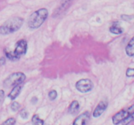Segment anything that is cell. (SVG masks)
<instances>
[{
    "label": "cell",
    "mask_w": 134,
    "mask_h": 125,
    "mask_svg": "<svg viewBox=\"0 0 134 125\" xmlns=\"http://www.w3.org/2000/svg\"><path fill=\"white\" fill-rule=\"evenodd\" d=\"M24 20L21 17H13L4 22L0 26V34L9 35L18 31L23 24Z\"/></svg>",
    "instance_id": "cell-1"
},
{
    "label": "cell",
    "mask_w": 134,
    "mask_h": 125,
    "mask_svg": "<svg viewBox=\"0 0 134 125\" xmlns=\"http://www.w3.org/2000/svg\"><path fill=\"white\" fill-rule=\"evenodd\" d=\"M48 16V12L47 9L43 8L36 10L33 12L29 18L27 22L28 27L32 29L39 28L47 20Z\"/></svg>",
    "instance_id": "cell-2"
},
{
    "label": "cell",
    "mask_w": 134,
    "mask_h": 125,
    "mask_svg": "<svg viewBox=\"0 0 134 125\" xmlns=\"http://www.w3.org/2000/svg\"><path fill=\"white\" fill-rule=\"evenodd\" d=\"M27 48V42L25 40H20L17 42L15 49L13 52H5V55L11 61H16L20 57L26 53Z\"/></svg>",
    "instance_id": "cell-3"
},
{
    "label": "cell",
    "mask_w": 134,
    "mask_h": 125,
    "mask_svg": "<svg viewBox=\"0 0 134 125\" xmlns=\"http://www.w3.org/2000/svg\"><path fill=\"white\" fill-rule=\"evenodd\" d=\"M26 79V75L22 72H14L9 75L3 82L5 88H10L20 85Z\"/></svg>",
    "instance_id": "cell-4"
},
{
    "label": "cell",
    "mask_w": 134,
    "mask_h": 125,
    "mask_svg": "<svg viewBox=\"0 0 134 125\" xmlns=\"http://www.w3.org/2000/svg\"><path fill=\"white\" fill-rule=\"evenodd\" d=\"M133 113V105H132L130 108L128 109H122L120 111L115 115L113 117V122L114 124H119L122 122L125 118H126L130 114Z\"/></svg>",
    "instance_id": "cell-5"
},
{
    "label": "cell",
    "mask_w": 134,
    "mask_h": 125,
    "mask_svg": "<svg viewBox=\"0 0 134 125\" xmlns=\"http://www.w3.org/2000/svg\"><path fill=\"white\" fill-rule=\"evenodd\" d=\"M92 82L89 79H82L76 83L75 87L81 92H88L93 89Z\"/></svg>",
    "instance_id": "cell-6"
},
{
    "label": "cell",
    "mask_w": 134,
    "mask_h": 125,
    "mask_svg": "<svg viewBox=\"0 0 134 125\" xmlns=\"http://www.w3.org/2000/svg\"><path fill=\"white\" fill-rule=\"evenodd\" d=\"M89 119H90V113L89 112L86 111L80 115L75 119L73 125H86Z\"/></svg>",
    "instance_id": "cell-7"
},
{
    "label": "cell",
    "mask_w": 134,
    "mask_h": 125,
    "mask_svg": "<svg viewBox=\"0 0 134 125\" xmlns=\"http://www.w3.org/2000/svg\"><path fill=\"white\" fill-rule=\"evenodd\" d=\"M107 105H108V103L106 101H101L98 104L96 109H94V112H93V117H98L100 115H102V113L105 111L107 109Z\"/></svg>",
    "instance_id": "cell-8"
},
{
    "label": "cell",
    "mask_w": 134,
    "mask_h": 125,
    "mask_svg": "<svg viewBox=\"0 0 134 125\" xmlns=\"http://www.w3.org/2000/svg\"><path fill=\"white\" fill-rule=\"evenodd\" d=\"M21 89H22V87H21L20 84L14 86V87H13V89L10 91L9 95H8V97L10 98V100H14V99L19 95L20 92L21 91Z\"/></svg>",
    "instance_id": "cell-9"
},
{
    "label": "cell",
    "mask_w": 134,
    "mask_h": 125,
    "mask_svg": "<svg viewBox=\"0 0 134 125\" xmlns=\"http://www.w3.org/2000/svg\"><path fill=\"white\" fill-rule=\"evenodd\" d=\"M109 30L112 33L116 35H120L124 32V29L120 26L119 22H114L113 24L110 27Z\"/></svg>",
    "instance_id": "cell-10"
},
{
    "label": "cell",
    "mask_w": 134,
    "mask_h": 125,
    "mask_svg": "<svg viewBox=\"0 0 134 125\" xmlns=\"http://www.w3.org/2000/svg\"><path fill=\"white\" fill-rule=\"evenodd\" d=\"M79 108L80 105L79 102L77 101V100H74L69 105V108H68L69 113L72 115L76 114L79 111Z\"/></svg>",
    "instance_id": "cell-11"
},
{
    "label": "cell",
    "mask_w": 134,
    "mask_h": 125,
    "mask_svg": "<svg viewBox=\"0 0 134 125\" xmlns=\"http://www.w3.org/2000/svg\"><path fill=\"white\" fill-rule=\"evenodd\" d=\"M133 46H134V39L132 38L128 44L127 46L126 47V54L130 57H133L134 55V49H133Z\"/></svg>",
    "instance_id": "cell-12"
},
{
    "label": "cell",
    "mask_w": 134,
    "mask_h": 125,
    "mask_svg": "<svg viewBox=\"0 0 134 125\" xmlns=\"http://www.w3.org/2000/svg\"><path fill=\"white\" fill-rule=\"evenodd\" d=\"M72 0H63L62 2V4L60 5V7H59L58 10H57V14H59L60 13L62 12L63 11L65 10V9H67L66 7L68 6L70 3V2Z\"/></svg>",
    "instance_id": "cell-13"
},
{
    "label": "cell",
    "mask_w": 134,
    "mask_h": 125,
    "mask_svg": "<svg viewBox=\"0 0 134 125\" xmlns=\"http://www.w3.org/2000/svg\"><path fill=\"white\" fill-rule=\"evenodd\" d=\"M31 122H32L33 125H43L44 121L41 119L37 115H35L33 116L31 118Z\"/></svg>",
    "instance_id": "cell-14"
},
{
    "label": "cell",
    "mask_w": 134,
    "mask_h": 125,
    "mask_svg": "<svg viewBox=\"0 0 134 125\" xmlns=\"http://www.w3.org/2000/svg\"><path fill=\"white\" fill-rule=\"evenodd\" d=\"M133 120V113L130 114L129 115H128L126 118H124L121 122L122 124V125H128Z\"/></svg>",
    "instance_id": "cell-15"
},
{
    "label": "cell",
    "mask_w": 134,
    "mask_h": 125,
    "mask_svg": "<svg viewBox=\"0 0 134 125\" xmlns=\"http://www.w3.org/2000/svg\"><path fill=\"white\" fill-rule=\"evenodd\" d=\"M16 123V119L14 118H9L3 122L1 125H14Z\"/></svg>",
    "instance_id": "cell-16"
},
{
    "label": "cell",
    "mask_w": 134,
    "mask_h": 125,
    "mask_svg": "<svg viewBox=\"0 0 134 125\" xmlns=\"http://www.w3.org/2000/svg\"><path fill=\"white\" fill-rule=\"evenodd\" d=\"M57 92L55 90H52L48 92V98L51 100H54L57 98Z\"/></svg>",
    "instance_id": "cell-17"
},
{
    "label": "cell",
    "mask_w": 134,
    "mask_h": 125,
    "mask_svg": "<svg viewBox=\"0 0 134 125\" xmlns=\"http://www.w3.org/2000/svg\"><path fill=\"white\" fill-rule=\"evenodd\" d=\"M20 107V105L19 103H18L17 102H14L13 103H12L11 105H10V108H11L12 110L14 111H18V109H19Z\"/></svg>",
    "instance_id": "cell-18"
},
{
    "label": "cell",
    "mask_w": 134,
    "mask_h": 125,
    "mask_svg": "<svg viewBox=\"0 0 134 125\" xmlns=\"http://www.w3.org/2000/svg\"><path fill=\"white\" fill-rule=\"evenodd\" d=\"M126 76L128 77H133L134 76V69L129 68L126 70Z\"/></svg>",
    "instance_id": "cell-19"
},
{
    "label": "cell",
    "mask_w": 134,
    "mask_h": 125,
    "mask_svg": "<svg viewBox=\"0 0 134 125\" xmlns=\"http://www.w3.org/2000/svg\"><path fill=\"white\" fill-rule=\"evenodd\" d=\"M20 116L22 118H24V119H26V118H27V117H28V113H27V111H26L25 109L21 110L20 111Z\"/></svg>",
    "instance_id": "cell-20"
},
{
    "label": "cell",
    "mask_w": 134,
    "mask_h": 125,
    "mask_svg": "<svg viewBox=\"0 0 134 125\" xmlns=\"http://www.w3.org/2000/svg\"><path fill=\"white\" fill-rule=\"evenodd\" d=\"M4 96H5V92L3 90H0V104L3 102L4 98Z\"/></svg>",
    "instance_id": "cell-21"
},
{
    "label": "cell",
    "mask_w": 134,
    "mask_h": 125,
    "mask_svg": "<svg viewBox=\"0 0 134 125\" xmlns=\"http://www.w3.org/2000/svg\"><path fill=\"white\" fill-rule=\"evenodd\" d=\"M122 18L123 20H124L128 21V20H130L132 18V17L128 16V15H122Z\"/></svg>",
    "instance_id": "cell-22"
},
{
    "label": "cell",
    "mask_w": 134,
    "mask_h": 125,
    "mask_svg": "<svg viewBox=\"0 0 134 125\" xmlns=\"http://www.w3.org/2000/svg\"><path fill=\"white\" fill-rule=\"evenodd\" d=\"M5 58L4 57H1V58H0V66L5 65Z\"/></svg>",
    "instance_id": "cell-23"
},
{
    "label": "cell",
    "mask_w": 134,
    "mask_h": 125,
    "mask_svg": "<svg viewBox=\"0 0 134 125\" xmlns=\"http://www.w3.org/2000/svg\"><path fill=\"white\" fill-rule=\"evenodd\" d=\"M37 97H33L32 99H31V102L33 104H35L37 102Z\"/></svg>",
    "instance_id": "cell-24"
}]
</instances>
